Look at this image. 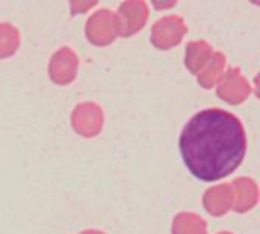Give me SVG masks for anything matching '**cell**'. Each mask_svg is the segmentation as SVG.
Masks as SVG:
<instances>
[{
    "label": "cell",
    "instance_id": "obj_1",
    "mask_svg": "<svg viewBox=\"0 0 260 234\" xmlns=\"http://www.w3.org/2000/svg\"><path fill=\"white\" fill-rule=\"evenodd\" d=\"M180 151L192 175L203 181H216L241 164L247 139L233 114L218 108L204 110L184 126Z\"/></svg>",
    "mask_w": 260,
    "mask_h": 234
}]
</instances>
